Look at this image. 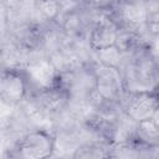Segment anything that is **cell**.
<instances>
[{"instance_id": "obj_1", "label": "cell", "mask_w": 159, "mask_h": 159, "mask_svg": "<svg viewBox=\"0 0 159 159\" xmlns=\"http://www.w3.org/2000/svg\"><path fill=\"white\" fill-rule=\"evenodd\" d=\"M125 92L154 91L159 83V58L149 46L140 45L125 53L120 68Z\"/></svg>"}, {"instance_id": "obj_5", "label": "cell", "mask_w": 159, "mask_h": 159, "mask_svg": "<svg viewBox=\"0 0 159 159\" xmlns=\"http://www.w3.org/2000/svg\"><path fill=\"white\" fill-rule=\"evenodd\" d=\"M93 71L96 76V93L107 102L122 106V101L127 92L120 70L96 62L93 65Z\"/></svg>"}, {"instance_id": "obj_8", "label": "cell", "mask_w": 159, "mask_h": 159, "mask_svg": "<svg viewBox=\"0 0 159 159\" xmlns=\"http://www.w3.org/2000/svg\"><path fill=\"white\" fill-rule=\"evenodd\" d=\"M29 94L32 96L53 117H57L61 113H63L70 107V103H71L70 94L61 83L47 89L31 92Z\"/></svg>"}, {"instance_id": "obj_3", "label": "cell", "mask_w": 159, "mask_h": 159, "mask_svg": "<svg viewBox=\"0 0 159 159\" xmlns=\"http://www.w3.org/2000/svg\"><path fill=\"white\" fill-rule=\"evenodd\" d=\"M21 68L26 75L30 93L47 89L60 83L58 71L51 58L43 52L34 55Z\"/></svg>"}, {"instance_id": "obj_6", "label": "cell", "mask_w": 159, "mask_h": 159, "mask_svg": "<svg viewBox=\"0 0 159 159\" xmlns=\"http://www.w3.org/2000/svg\"><path fill=\"white\" fill-rule=\"evenodd\" d=\"M159 108V97L155 91L127 92L122 101V111L135 123L152 119Z\"/></svg>"}, {"instance_id": "obj_4", "label": "cell", "mask_w": 159, "mask_h": 159, "mask_svg": "<svg viewBox=\"0 0 159 159\" xmlns=\"http://www.w3.org/2000/svg\"><path fill=\"white\" fill-rule=\"evenodd\" d=\"M30 88L26 75L21 67H5L1 72L0 96L10 108L21 106L29 97Z\"/></svg>"}, {"instance_id": "obj_2", "label": "cell", "mask_w": 159, "mask_h": 159, "mask_svg": "<svg viewBox=\"0 0 159 159\" xmlns=\"http://www.w3.org/2000/svg\"><path fill=\"white\" fill-rule=\"evenodd\" d=\"M12 153L22 159H48L55 154V137L52 130L31 128L17 140Z\"/></svg>"}, {"instance_id": "obj_11", "label": "cell", "mask_w": 159, "mask_h": 159, "mask_svg": "<svg viewBox=\"0 0 159 159\" xmlns=\"http://www.w3.org/2000/svg\"><path fill=\"white\" fill-rule=\"evenodd\" d=\"M109 159H145V148L135 143H116L111 147Z\"/></svg>"}, {"instance_id": "obj_10", "label": "cell", "mask_w": 159, "mask_h": 159, "mask_svg": "<svg viewBox=\"0 0 159 159\" xmlns=\"http://www.w3.org/2000/svg\"><path fill=\"white\" fill-rule=\"evenodd\" d=\"M134 143L147 149L159 145V128L152 119L137 123Z\"/></svg>"}, {"instance_id": "obj_14", "label": "cell", "mask_w": 159, "mask_h": 159, "mask_svg": "<svg viewBox=\"0 0 159 159\" xmlns=\"http://www.w3.org/2000/svg\"><path fill=\"white\" fill-rule=\"evenodd\" d=\"M152 120L155 123V125L159 128V108L155 111V113L153 114V117H152Z\"/></svg>"}, {"instance_id": "obj_15", "label": "cell", "mask_w": 159, "mask_h": 159, "mask_svg": "<svg viewBox=\"0 0 159 159\" xmlns=\"http://www.w3.org/2000/svg\"><path fill=\"white\" fill-rule=\"evenodd\" d=\"M48 159H63V158H61V157H58V155H56V154H53L51 158H48Z\"/></svg>"}, {"instance_id": "obj_7", "label": "cell", "mask_w": 159, "mask_h": 159, "mask_svg": "<svg viewBox=\"0 0 159 159\" xmlns=\"http://www.w3.org/2000/svg\"><path fill=\"white\" fill-rule=\"evenodd\" d=\"M111 6L112 2H109L107 11H104L94 21V24L92 25L88 32L87 42L94 52L114 46L117 43L119 26L116 22V20L111 16Z\"/></svg>"}, {"instance_id": "obj_12", "label": "cell", "mask_w": 159, "mask_h": 159, "mask_svg": "<svg viewBox=\"0 0 159 159\" xmlns=\"http://www.w3.org/2000/svg\"><path fill=\"white\" fill-rule=\"evenodd\" d=\"M96 62L101 63L107 67H113L120 70L124 60H125V52H123L118 46H111L99 51H96Z\"/></svg>"}, {"instance_id": "obj_9", "label": "cell", "mask_w": 159, "mask_h": 159, "mask_svg": "<svg viewBox=\"0 0 159 159\" xmlns=\"http://www.w3.org/2000/svg\"><path fill=\"white\" fill-rule=\"evenodd\" d=\"M112 143L106 139H86L71 155L70 159H109Z\"/></svg>"}, {"instance_id": "obj_16", "label": "cell", "mask_w": 159, "mask_h": 159, "mask_svg": "<svg viewBox=\"0 0 159 159\" xmlns=\"http://www.w3.org/2000/svg\"><path fill=\"white\" fill-rule=\"evenodd\" d=\"M154 91H155V93H157V94H158V97H159V83H158V86H157V88H155Z\"/></svg>"}, {"instance_id": "obj_13", "label": "cell", "mask_w": 159, "mask_h": 159, "mask_svg": "<svg viewBox=\"0 0 159 159\" xmlns=\"http://www.w3.org/2000/svg\"><path fill=\"white\" fill-rule=\"evenodd\" d=\"M149 50L152 51V53L159 58V35H155L152 37L150 42H149Z\"/></svg>"}]
</instances>
